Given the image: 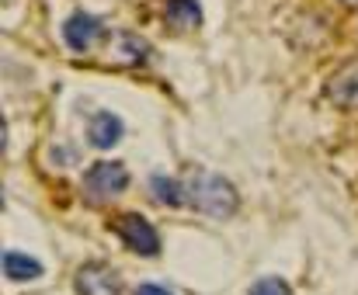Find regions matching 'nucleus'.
<instances>
[{
    "mask_svg": "<svg viewBox=\"0 0 358 295\" xmlns=\"http://www.w3.org/2000/svg\"><path fill=\"white\" fill-rule=\"evenodd\" d=\"M185 202H192L206 215L227 219V215L237 212V188L227 177H220V174L199 170V174H192L185 181Z\"/></svg>",
    "mask_w": 358,
    "mask_h": 295,
    "instance_id": "1",
    "label": "nucleus"
},
{
    "mask_svg": "<svg viewBox=\"0 0 358 295\" xmlns=\"http://www.w3.org/2000/svg\"><path fill=\"white\" fill-rule=\"evenodd\" d=\"M125 188H129V170L122 163H115V160L94 163L87 170V177H84V191L94 195V198H115Z\"/></svg>",
    "mask_w": 358,
    "mask_h": 295,
    "instance_id": "2",
    "label": "nucleus"
},
{
    "mask_svg": "<svg viewBox=\"0 0 358 295\" xmlns=\"http://www.w3.org/2000/svg\"><path fill=\"white\" fill-rule=\"evenodd\" d=\"M115 233L122 236V243L129 250H136L143 257H153L160 250V236H157V229L143 215H122L119 222H115Z\"/></svg>",
    "mask_w": 358,
    "mask_h": 295,
    "instance_id": "3",
    "label": "nucleus"
},
{
    "mask_svg": "<svg viewBox=\"0 0 358 295\" xmlns=\"http://www.w3.org/2000/svg\"><path fill=\"white\" fill-rule=\"evenodd\" d=\"M77 292L80 295H122L119 271H112L108 264H84L77 271Z\"/></svg>",
    "mask_w": 358,
    "mask_h": 295,
    "instance_id": "4",
    "label": "nucleus"
},
{
    "mask_svg": "<svg viewBox=\"0 0 358 295\" xmlns=\"http://www.w3.org/2000/svg\"><path fill=\"white\" fill-rule=\"evenodd\" d=\"M63 38H66V45H70L73 52L91 49V45L101 38V17H94V14H87V10L70 14L66 24H63Z\"/></svg>",
    "mask_w": 358,
    "mask_h": 295,
    "instance_id": "5",
    "label": "nucleus"
},
{
    "mask_svg": "<svg viewBox=\"0 0 358 295\" xmlns=\"http://www.w3.org/2000/svg\"><path fill=\"white\" fill-rule=\"evenodd\" d=\"M122 133H125V126H122L119 115H112V112H98L87 122V139H91V146L98 149H112L122 139Z\"/></svg>",
    "mask_w": 358,
    "mask_h": 295,
    "instance_id": "6",
    "label": "nucleus"
},
{
    "mask_svg": "<svg viewBox=\"0 0 358 295\" xmlns=\"http://www.w3.org/2000/svg\"><path fill=\"white\" fill-rule=\"evenodd\" d=\"M3 275H7L10 282H31V278L42 275V264H38L35 257L21 254V250H7V254H3Z\"/></svg>",
    "mask_w": 358,
    "mask_h": 295,
    "instance_id": "7",
    "label": "nucleus"
},
{
    "mask_svg": "<svg viewBox=\"0 0 358 295\" xmlns=\"http://www.w3.org/2000/svg\"><path fill=\"white\" fill-rule=\"evenodd\" d=\"M331 98L345 108H355L358 105V63L345 66L334 80H331Z\"/></svg>",
    "mask_w": 358,
    "mask_h": 295,
    "instance_id": "8",
    "label": "nucleus"
},
{
    "mask_svg": "<svg viewBox=\"0 0 358 295\" xmlns=\"http://www.w3.org/2000/svg\"><path fill=\"white\" fill-rule=\"evenodd\" d=\"M150 191H153V198L160 205H181L185 202V184L167 177V174H153L150 177Z\"/></svg>",
    "mask_w": 358,
    "mask_h": 295,
    "instance_id": "9",
    "label": "nucleus"
},
{
    "mask_svg": "<svg viewBox=\"0 0 358 295\" xmlns=\"http://www.w3.org/2000/svg\"><path fill=\"white\" fill-rule=\"evenodd\" d=\"M167 21L174 28H195L202 21V7L199 0H171L167 3Z\"/></svg>",
    "mask_w": 358,
    "mask_h": 295,
    "instance_id": "10",
    "label": "nucleus"
},
{
    "mask_svg": "<svg viewBox=\"0 0 358 295\" xmlns=\"http://www.w3.org/2000/svg\"><path fill=\"white\" fill-rule=\"evenodd\" d=\"M115 52H119L125 63H143V59L150 56V49H146V45H143L136 35H122V38H119V49H115Z\"/></svg>",
    "mask_w": 358,
    "mask_h": 295,
    "instance_id": "11",
    "label": "nucleus"
},
{
    "mask_svg": "<svg viewBox=\"0 0 358 295\" xmlns=\"http://www.w3.org/2000/svg\"><path fill=\"white\" fill-rule=\"evenodd\" d=\"M247 295H292V289H289L282 278H261V282L250 285Z\"/></svg>",
    "mask_w": 358,
    "mask_h": 295,
    "instance_id": "12",
    "label": "nucleus"
},
{
    "mask_svg": "<svg viewBox=\"0 0 358 295\" xmlns=\"http://www.w3.org/2000/svg\"><path fill=\"white\" fill-rule=\"evenodd\" d=\"M136 295H171L164 285H139V292Z\"/></svg>",
    "mask_w": 358,
    "mask_h": 295,
    "instance_id": "13",
    "label": "nucleus"
},
{
    "mask_svg": "<svg viewBox=\"0 0 358 295\" xmlns=\"http://www.w3.org/2000/svg\"><path fill=\"white\" fill-rule=\"evenodd\" d=\"M73 160H77V153H59V149L52 153V163H73Z\"/></svg>",
    "mask_w": 358,
    "mask_h": 295,
    "instance_id": "14",
    "label": "nucleus"
},
{
    "mask_svg": "<svg viewBox=\"0 0 358 295\" xmlns=\"http://www.w3.org/2000/svg\"><path fill=\"white\" fill-rule=\"evenodd\" d=\"M345 3H358V0H345Z\"/></svg>",
    "mask_w": 358,
    "mask_h": 295,
    "instance_id": "15",
    "label": "nucleus"
}]
</instances>
